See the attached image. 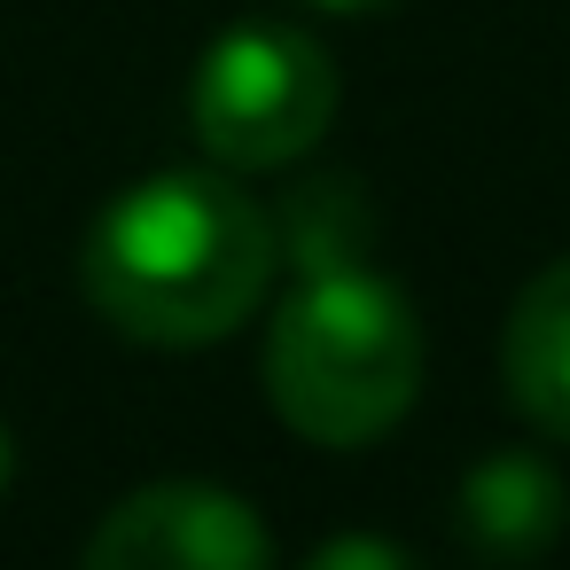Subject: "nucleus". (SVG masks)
Returning a JSON list of instances; mask_svg holds the SVG:
<instances>
[{"label": "nucleus", "mask_w": 570, "mask_h": 570, "mask_svg": "<svg viewBox=\"0 0 570 570\" xmlns=\"http://www.w3.org/2000/svg\"><path fill=\"white\" fill-rule=\"evenodd\" d=\"M258 375H266V406L305 445L352 453L406 422L422 391V321L406 289L367 266L313 274L274 305Z\"/></svg>", "instance_id": "obj_2"}, {"label": "nucleus", "mask_w": 570, "mask_h": 570, "mask_svg": "<svg viewBox=\"0 0 570 570\" xmlns=\"http://www.w3.org/2000/svg\"><path fill=\"white\" fill-rule=\"evenodd\" d=\"M188 126L227 173H289L336 126V56L297 24H235L188 79Z\"/></svg>", "instance_id": "obj_3"}, {"label": "nucleus", "mask_w": 570, "mask_h": 570, "mask_svg": "<svg viewBox=\"0 0 570 570\" xmlns=\"http://www.w3.org/2000/svg\"><path fill=\"white\" fill-rule=\"evenodd\" d=\"M297 570H422L399 539H383V531H336V539H321Z\"/></svg>", "instance_id": "obj_8"}, {"label": "nucleus", "mask_w": 570, "mask_h": 570, "mask_svg": "<svg viewBox=\"0 0 570 570\" xmlns=\"http://www.w3.org/2000/svg\"><path fill=\"white\" fill-rule=\"evenodd\" d=\"M274 212L235 188L227 165L204 173H149L118 188L87 243H79V289L87 305L157 352H212L227 344L274 289Z\"/></svg>", "instance_id": "obj_1"}, {"label": "nucleus", "mask_w": 570, "mask_h": 570, "mask_svg": "<svg viewBox=\"0 0 570 570\" xmlns=\"http://www.w3.org/2000/svg\"><path fill=\"white\" fill-rule=\"evenodd\" d=\"M562 523H570V484L539 445H500L453 484V539L492 570L539 562L562 539Z\"/></svg>", "instance_id": "obj_5"}, {"label": "nucleus", "mask_w": 570, "mask_h": 570, "mask_svg": "<svg viewBox=\"0 0 570 570\" xmlns=\"http://www.w3.org/2000/svg\"><path fill=\"white\" fill-rule=\"evenodd\" d=\"M500 383L515 399V414L570 445V250L554 266H539L523 282V297L508 305V328H500Z\"/></svg>", "instance_id": "obj_6"}, {"label": "nucleus", "mask_w": 570, "mask_h": 570, "mask_svg": "<svg viewBox=\"0 0 570 570\" xmlns=\"http://www.w3.org/2000/svg\"><path fill=\"white\" fill-rule=\"evenodd\" d=\"M79 570H274L266 515L204 476H157L102 508Z\"/></svg>", "instance_id": "obj_4"}, {"label": "nucleus", "mask_w": 570, "mask_h": 570, "mask_svg": "<svg viewBox=\"0 0 570 570\" xmlns=\"http://www.w3.org/2000/svg\"><path fill=\"white\" fill-rule=\"evenodd\" d=\"M297 9H321V17H375L391 0H297Z\"/></svg>", "instance_id": "obj_9"}, {"label": "nucleus", "mask_w": 570, "mask_h": 570, "mask_svg": "<svg viewBox=\"0 0 570 570\" xmlns=\"http://www.w3.org/2000/svg\"><path fill=\"white\" fill-rule=\"evenodd\" d=\"M274 250H282V266L297 282L367 266V250H375V196H367V180H352V173L297 180L282 196V212H274Z\"/></svg>", "instance_id": "obj_7"}, {"label": "nucleus", "mask_w": 570, "mask_h": 570, "mask_svg": "<svg viewBox=\"0 0 570 570\" xmlns=\"http://www.w3.org/2000/svg\"><path fill=\"white\" fill-rule=\"evenodd\" d=\"M9 484H17V430L0 422V500H9Z\"/></svg>", "instance_id": "obj_10"}]
</instances>
